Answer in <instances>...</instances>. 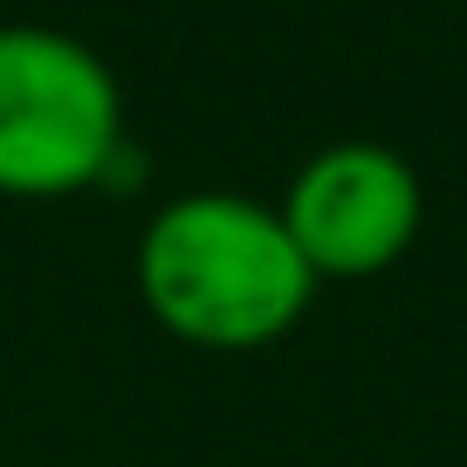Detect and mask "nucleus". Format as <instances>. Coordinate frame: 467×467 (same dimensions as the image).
<instances>
[{
    "label": "nucleus",
    "mask_w": 467,
    "mask_h": 467,
    "mask_svg": "<svg viewBox=\"0 0 467 467\" xmlns=\"http://www.w3.org/2000/svg\"><path fill=\"white\" fill-rule=\"evenodd\" d=\"M138 296L186 344L254 350L309 309L317 275L282 227V206L248 192H186L145 220Z\"/></svg>",
    "instance_id": "1"
},
{
    "label": "nucleus",
    "mask_w": 467,
    "mask_h": 467,
    "mask_svg": "<svg viewBox=\"0 0 467 467\" xmlns=\"http://www.w3.org/2000/svg\"><path fill=\"white\" fill-rule=\"evenodd\" d=\"M124 159L117 76L89 42L35 21L0 28V192L62 200Z\"/></svg>",
    "instance_id": "2"
},
{
    "label": "nucleus",
    "mask_w": 467,
    "mask_h": 467,
    "mask_svg": "<svg viewBox=\"0 0 467 467\" xmlns=\"http://www.w3.org/2000/svg\"><path fill=\"white\" fill-rule=\"evenodd\" d=\"M426 220L420 172L399 159L392 145L371 138H344L303 159V172L282 192V227L303 248L309 275L330 282H365L392 268L412 248V234Z\"/></svg>",
    "instance_id": "3"
}]
</instances>
